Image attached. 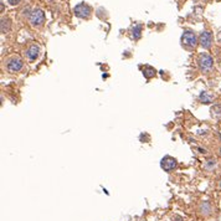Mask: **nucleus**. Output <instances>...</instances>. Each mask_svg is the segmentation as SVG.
I'll list each match as a JSON object with an SVG mask.
<instances>
[{
	"label": "nucleus",
	"mask_w": 221,
	"mask_h": 221,
	"mask_svg": "<svg viewBox=\"0 0 221 221\" xmlns=\"http://www.w3.org/2000/svg\"><path fill=\"white\" fill-rule=\"evenodd\" d=\"M198 66L201 72H209L214 67V60L207 52H201L198 57Z\"/></svg>",
	"instance_id": "nucleus-1"
},
{
	"label": "nucleus",
	"mask_w": 221,
	"mask_h": 221,
	"mask_svg": "<svg viewBox=\"0 0 221 221\" xmlns=\"http://www.w3.org/2000/svg\"><path fill=\"white\" fill-rule=\"evenodd\" d=\"M39 55H40V47H39V45H35V44H33V45H30L26 50H25V56H26V58L29 60V61H35L37 57H39Z\"/></svg>",
	"instance_id": "nucleus-6"
},
{
	"label": "nucleus",
	"mask_w": 221,
	"mask_h": 221,
	"mask_svg": "<svg viewBox=\"0 0 221 221\" xmlns=\"http://www.w3.org/2000/svg\"><path fill=\"white\" fill-rule=\"evenodd\" d=\"M143 75H144V77L145 78H152V77H154L155 75H156V71H155V69H153V67H150V66H145L144 69H143Z\"/></svg>",
	"instance_id": "nucleus-9"
},
{
	"label": "nucleus",
	"mask_w": 221,
	"mask_h": 221,
	"mask_svg": "<svg viewBox=\"0 0 221 221\" xmlns=\"http://www.w3.org/2000/svg\"><path fill=\"white\" fill-rule=\"evenodd\" d=\"M181 42L185 47L187 49H193L198 45V37L195 35V33L193 31H185L181 36Z\"/></svg>",
	"instance_id": "nucleus-3"
},
{
	"label": "nucleus",
	"mask_w": 221,
	"mask_h": 221,
	"mask_svg": "<svg viewBox=\"0 0 221 221\" xmlns=\"http://www.w3.org/2000/svg\"><path fill=\"white\" fill-rule=\"evenodd\" d=\"M20 2H21V0H8V3H9L10 5H18Z\"/></svg>",
	"instance_id": "nucleus-14"
},
{
	"label": "nucleus",
	"mask_w": 221,
	"mask_h": 221,
	"mask_svg": "<svg viewBox=\"0 0 221 221\" xmlns=\"http://www.w3.org/2000/svg\"><path fill=\"white\" fill-rule=\"evenodd\" d=\"M216 40H217V42L219 44H221V30L217 33V35H216Z\"/></svg>",
	"instance_id": "nucleus-15"
},
{
	"label": "nucleus",
	"mask_w": 221,
	"mask_h": 221,
	"mask_svg": "<svg viewBox=\"0 0 221 221\" xmlns=\"http://www.w3.org/2000/svg\"><path fill=\"white\" fill-rule=\"evenodd\" d=\"M199 42L204 49H210L212 42V35L210 31H203L199 36Z\"/></svg>",
	"instance_id": "nucleus-8"
},
{
	"label": "nucleus",
	"mask_w": 221,
	"mask_h": 221,
	"mask_svg": "<svg viewBox=\"0 0 221 221\" xmlns=\"http://www.w3.org/2000/svg\"><path fill=\"white\" fill-rule=\"evenodd\" d=\"M140 36H142V26L140 25H136L132 29V37L134 40H139Z\"/></svg>",
	"instance_id": "nucleus-10"
},
{
	"label": "nucleus",
	"mask_w": 221,
	"mask_h": 221,
	"mask_svg": "<svg viewBox=\"0 0 221 221\" xmlns=\"http://www.w3.org/2000/svg\"><path fill=\"white\" fill-rule=\"evenodd\" d=\"M200 101L203 102V103H210L211 101H212V97L210 96V94L207 93V92H201L200 93Z\"/></svg>",
	"instance_id": "nucleus-12"
},
{
	"label": "nucleus",
	"mask_w": 221,
	"mask_h": 221,
	"mask_svg": "<svg viewBox=\"0 0 221 221\" xmlns=\"http://www.w3.org/2000/svg\"><path fill=\"white\" fill-rule=\"evenodd\" d=\"M212 167H215V160H214V159H209V160L206 162V168L211 169Z\"/></svg>",
	"instance_id": "nucleus-13"
},
{
	"label": "nucleus",
	"mask_w": 221,
	"mask_h": 221,
	"mask_svg": "<svg viewBox=\"0 0 221 221\" xmlns=\"http://www.w3.org/2000/svg\"><path fill=\"white\" fill-rule=\"evenodd\" d=\"M10 30V20L8 19H2V33L6 34Z\"/></svg>",
	"instance_id": "nucleus-11"
},
{
	"label": "nucleus",
	"mask_w": 221,
	"mask_h": 221,
	"mask_svg": "<svg viewBox=\"0 0 221 221\" xmlns=\"http://www.w3.org/2000/svg\"><path fill=\"white\" fill-rule=\"evenodd\" d=\"M29 20H30V24L34 27H40L45 22V13L41 9H35L31 11Z\"/></svg>",
	"instance_id": "nucleus-2"
},
{
	"label": "nucleus",
	"mask_w": 221,
	"mask_h": 221,
	"mask_svg": "<svg viewBox=\"0 0 221 221\" xmlns=\"http://www.w3.org/2000/svg\"><path fill=\"white\" fill-rule=\"evenodd\" d=\"M160 167H162V169H164L165 172H172V170L176 167V159H175V158H173V156L167 155V156H164L163 159H162Z\"/></svg>",
	"instance_id": "nucleus-7"
},
{
	"label": "nucleus",
	"mask_w": 221,
	"mask_h": 221,
	"mask_svg": "<svg viewBox=\"0 0 221 221\" xmlns=\"http://www.w3.org/2000/svg\"><path fill=\"white\" fill-rule=\"evenodd\" d=\"M22 66H24V62H22V60H21L20 57H18V56L11 57V58L8 60V62H6V70H8L9 72H11V73L19 72V71L22 69Z\"/></svg>",
	"instance_id": "nucleus-5"
},
{
	"label": "nucleus",
	"mask_w": 221,
	"mask_h": 221,
	"mask_svg": "<svg viewBox=\"0 0 221 221\" xmlns=\"http://www.w3.org/2000/svg\"><path fill=\"white\" fill-rule=\"evenodd\" d=\"M220 154H221V153H220Z\"/></svg>",
	"instance_id": "nucleus-16"
},
{
	"label": "nucleus",
	"mask_w": 221,
	"mask_h": 221,
	"mask_svg": "<svg viewBox=\"0 0 221 221\" xmlns=\"http://www.w3.org/2000/svg\"><path fill=\"white\" fill-rule=\"evenodd\" d=\"M73 13L77 18H81V19H88L92 14V9L89 5L85 4V3H80L75 6L73 9Z\"/></svg>",
	"instance_id": "nucleus-4"
}]
</instances>
